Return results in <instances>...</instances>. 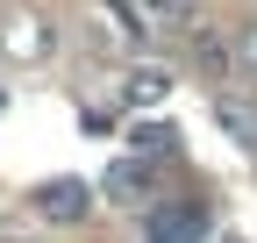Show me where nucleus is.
I'll return each instance as SVG.
<instances>
[{
    "instance_id": "4",
    "label": "nucleus",
    "mask_w": 257,
    "mask_h": 243,
    "mask_svg": "<svg viewBox=\"0 0 257 243\" xmlns=\"http://www.w3.org/2000/svg\"><path fill=\"white\" fill-rule=\"evenodd\" d=\"M165 65H136V72H128V100H136V107H150V100H165Z\"/></svg>"
},
{
    "instance_id": "5",
    "label": "nucleus",
    "mask_w": 257,
    "mask_h": 243,
    "mask_svg": "<svg viewBox=\"0 0 257 243\" xmlns=\"http://www.w3.org/2000/svg\"><path fill=\"white\" fill-rule=\"evenodd\" d=\"M107 193H114V200H143V165H136V158L114 165V172H107Z\"/></svg>"
},
{
    "instance_id": "7",
    "label": "nucleus",
    "mask_w": 257,
    "mask_h": 243,
    "mask_svg": "<svg viewBox=\"0 0 257 243\" xmlns=\"http://www.w3.org/2000/svg\"><path fill=\"white\" fill-rule=\"evenodd\" d=\"M136 150H143V158H165V150H172V129H165V122H143V129H136Z\"/></svg>"
},
{
    "instance_id": "3",
    "label": "nucleus",
    "mask_w": 257,
    "mask_h": 243,
    "mask_svg": "<svg viewBox=\"0 0 257 243\" xmlns=\"http://www.w3.org/2000/svg\"><path fill=\"white\" fill-rule=\"evenodd\" d=\"M36 207H43L50 222H79L86 215V186H79V179H50V186L36 193Z\"/></svg>"
},
{
    "instance_id": "1",
    "label": "nucleus",
    "mask_w": 257,
    "mask_h": 243,
    "mask_svg": "<svg viewBox=\"0 0 257 243\" xmlns=\"http://www.w3.org/2000/svg\"><path fill=\"white\" fill-rule=\"evenodd\" d=\"M150 243H207V207H165V215H150Z\"/></svg>"
},
{
    "instance_id": "6",
    "label": "nucleus",
    "mask_w": 257,
    "mask_h": 243,
    "mask_svg": "<svg viewBox=\"0 0 257 243\" xmlns=\"http://www.w3.org/2000/svg\"><path fill=\"white\" fill-rule=\"evenodd\" d=\"M229 50H236V79H257V22L236 29V43H229Z\"/></svg>"
},
{
    "instance_id": "2",
    "label": "nucleus",
    "mask_w": 257,
    "mask_h": 243,
    "mask_svg": "<svg viewBox=\"0 0 257 243\" xmlns=\"http://www.w3.org/2000/svg\"><path fill=\"white\" fill-rule=\"evenodd\" d=\"M214 122H221L243 150H257V100H250V93H214Z\"/></svg>"
}]
</instances>
